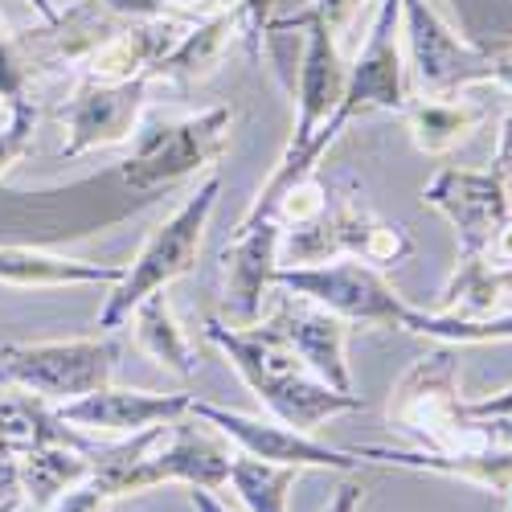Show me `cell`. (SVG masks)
Returning <instances> with one entry per match:
<instances>
[{"instance_id": "1", "label": "cell", "mask_w": 512, "mask_h": 512, "mask_svg": "<svg viewBox=\"0 0 512 512\" xmlns=\"http://www.w3.org/2000/svg\"><path fill=\"white\" fill-rule=\"evenodd\" d=\"M205 336L230 357L238 377L250 386V394L271 410V418L295 426V431L316 435L328 418L353 414L365 406L357 394H340L328 381H320L304 365V357L291 349V340L279 332L275 320H263V324L209 320Z\"/></svg>"}, {"instance_id": "9", "label": "cell", "mask_w": 512, "mask_h": 512, "mask_svg": "<svg viewBox=\"0 0 512 512\" xmlns=\"http://www.w3.org/2000/svg\"><path fill=\"white\" fill-rule=\"evenodd\" d=\"M189 414L209 422L218 435H226L242 455L283 463V467H295V472H357L361 467V459L353 451L328 447L316 435L295 431V426H287L279 418H254V414L226 410V406H213V402H197V398H193Z\"/></svg>"}, {"instance_id": "12", "label": "cell", "mask_w": 512, "mask_h": 512, "mask_svg": "<svg viewBox=\"0 0 512 512\" xmlns=\"http://www.w3.org/2000/svg\"><path fill=\"white\" fill-rule=\"evenodd\" d=\"M193 406L189 394H152V390H119L103 386L95 394H82L74 402H58V418L70 422L74 431L95 439H127L148 426H164L185 418Z\"/></svg>"}, {"instance_id": "21", "label": "cell", "mask_w": 512, "mask_h": 512, "mask_svg": "<svg viewBox=\"0 0 512 512\" xmlns=\"http://www.w3.org/2000/svg\"><path fill=\"white\" fill-rule=\"evenodd\" d=\"M402 119H406V132H410L418 152L447 156L451 148H459L488 119V111L480 103H472V99H463V91H455V95L410 99L402 107Z\"/></svg>"}, {"instance_id": "31", "label": "cell", "mask_w": 512, "mask_h": 512, "mask_svg": "<svg viewBox=\"0 0 512 512\" xmlns=\"http://www.w3.org/2000/svg\"><path fill=\"white\" fill-rule=\"evenodd\" d=\"M99 5L123 21H148V17H173V0H99Z\"/></svg>"}, {"instance_id": "20", "label": "cell", "mask_w": 512, "mask_h": 512, "mask_svg": "<svg viewBox=\"0 0 512 512\" xmlns=\"http://www.w3.org/2000/svg\"><path fill=\"white\" fill-rule=\"evenodd\" d=\"M242 25V9H218L201 21H189V29L181 33V41L160 58V66L152 70V82H177V87H193L205 74H213V66L222 62V54L230 50L234 29Z\"/></svg>"}, {"instance_id": "3", "label": "cell", "mask_w": 512, "mask_h": 512, "mask_svg": "<svg viewBox=\"0 0 512 512\" xmlns=\"http://www.w3.org/2000/svg\"><path fill=\"white\" fill-rule=\"evenodd\" d=\"M222 193V177L209 173L201 181V189H193L185 197V205L164 218L148 242L140 246V254L123 267V279L111 287L107 304L99 308V332H115L132 320V312L148 300V295L164 291L168 283H177L181 275H189L201 259V242H205V226H209V213L218 205Z\"/></svg>"}, {"instance_id": "22", "label": "cell", "mask_w": 512, "mask_h": 512, "mask_svg": "<svg viewBox=\"0 0 512 512\" xmlns=\"http://www.w3.org/2000/svg\"><path fill=\"white\" fill-rule=\"evenodd\" d=\"M103 447V443H99ZM99 447H70V443H50V447H33L21 455V496L37 512H46L66 488L82 484L95 467Z\"/></svg>"}, {"instance_id": "6", "label": "cell", "mask_w": 512, "mask_h": 512, "mask_svg": "<svg viewBox=\"0 0 512 512\" xmlns=\"http://www.w3.org/2000/svg\"><path fill=\"white\" fill-rule=\"evenodd\" d=\"M119 365V340L111 332L41 345H0V381L37 394L41 402H74L111 386Z\"/></svg>"}, {"instance_id": "27", "label": "cell", "mask_w": 512, "mask_h": 512, "mask_svg": "<svg viewBox=\"0 0 512 512\" xmlns=\"http://www.w3.org/2000/svg\"><path fill=\"white\" fill-rule=\"evenodd\" d=\"M328 201H332V189H328L316 173H304L300 181H291V185L275 197L271 218H275L283 230H291V226H308V222H316L320 213L328 209Z\"/></svg>"}, {"instance_id": "2", "label": "cell", "mask_w": 512, "mask_h": 512, "mask_svg": "<svg viewBox=\"0 0 512 512\" xmlns=\"http://www.w3.org/2000/svg\"><path fill=\"white\" fill-rule=\"evenodd\" d=\"M140 205H148V197H140L123 181L119 164L107 168L103 177H87L58 189H37V193L0 189V246L70 242L111 222H123Z\"/></svg>"}, {"instance_id": "15", "label": "cell", "mask_w": 512, "mask_h": 512, "mask_svg": "<svg viewBox=\"0 0 512 512\" xmlns=\"http://www.w3.org/2000/svg\"><path fill=\"white\" fill-rule=\"evenodd\" d=\"M279 242H283V226L275 218L234 226V238L222 250L226 308L234 324H259L263 300L271 295L279 275Z\"/></svg>"}, {"instance_id": "14", "label": "cell", "mask_w": 512, "mask_h": 512, "mask_svg": "<svg viewBox=\"0 0 512 512\" xmlns=\"http://www.w3.org/2000/svg\"><path fill=\"white\" fill-rule=\"evenodd\" d=\"M230 467H234V451L218 435H213L209 422H201L193 414L168 422L164 435L152 447V455H148L152 488H160V484H189V488L222 492L230 484Z\"/></svg>"}, {"instance_id": "38", "label": "cell", "mask_w": 512, "mask_h": 512, "mask_svg": "<svg viewBox=\"0 0 512 512\" xmlns=\"http://www.w3.org/2000/svg\"><path fill=\"white\" fill-rule=\"evenodd\" d=\"M189 500H193V512H230V508L218 500V492H209V488H193Z\"/></svg>"}, {"instance_id": "8", "label": "cell", "mask_w": 512, "mask_h": 512, "mask_svg": "<svg viewBox=\"0 0 512 512\" xmlns=\"http://www.w3.org/2000/svg\"><path fill=\"white\" fill-rule=\"evenodd\" d=\"M275 287L304 295V300L328 308L332 316L365 324V328H402L406 320V300L386 283L377 267L349 259V263H312V267H279Z\"/></svg>"}, {"instance_id": "4", "label": "cell", "mask_w": 512, "mask_h": 512, "mask_svg": "<svg viewBox=\"0 0 512 512\" xmlns=\"http://www.w3.org/2000/svg\"><path fill=\"white\" fill-rule=\"evenodd\" d=\"M230 107H209L185 119H152L140 123L132 136V152L119 160L123 181L140 197H156L168 185H181L185 177H197L213 168L230 148Z\"/></svg>"}, {"instance_id": "34", "label": "cell", "mask_w": 512, "mask_h": 512, "mask_svg": "<svg viewBox=\"0 0 512 512\" xmlns=\"http://www.w3.org/2000/svg\"><path fill=\"white\" fill-rule=\"evenodd\" d=\"M467 414H480V418H512V386H508V390H496L492 398L467 402Z\"/></svg>"}, {"instance_id": "7", "label": "cell", "mask_w": 512, "mask_h": 512, "mask_svg": "<svg viewBox=\"0 0 512 512\" xmlns=\"http://www.w3.org/2000/svg\"><path fill=\"white\" fill-rule=\"evenodd\" d=\"M463 402L467 398L459 390V353L455 345H435L398 377V386L386 402V418L418 447L447 451L455 447L459 435Z\"/></svg>"}, {"instance_id": "11", "label": "cell", "mask_w": 512, "mask_h": 512, "mask_svg": "<svg viewBox=\"0 0 512 512\" xmlns=\"http://www.w3.org/2000/svg\"><path fill=\"white\" fill-rule=\"evenodd\" d=\"M422 201L439 209L459 234V254H480L492 246L496 230L512 213L508 177L500 173H472V168H439L426 181Z\"/></svg>"}, {"instance_id": "29", "label": "cell", "mask_w": 512, "mask_h": 512, "mask_svg": "<svg viewBox=\"0 0 512 512\" xmlns=\"http://www.w3.org/2000/svg\"><path fill=\"white\" fill-rule=\"evenodd\" d=\"M5 123H0V177L9 173V168L25 156L29 140H33V127H37V107L33 99H17L5 107Z\"/></svg>"}, {"instance_id": "28", "label": "cell", "mask_w": 512, "mask_h": 512, "mask_svg": "<svg viewBox=\"0 0 512 512\" xmlns=\"http://www.w3.org/2000/svg\"><path fill=\"white\" fill-rule=\"evenodd\" d=\"M33 62L25 58L21 41L5 29V17H0V99L17 103V99H29V82H33Z\"/></svg>"}, {"instance_id": "23", "label": "cell", "mask_w": 512, "mask_h": 512, "mask_svg": "<svg viewBox=\"0 0 512 512\" xmlns=\"http://www.w3.org/2000/svg\"><path fill=\"white\" fill-rule=\"evenodd\" d=\"M127 324L136 328V345H140L156 365H164L168 373H177V377H193V373H197V353H193V345H189L185 328L177 324L173 308H168L164 291L148 295V300L132 312V320H127Z\"/></svg>"}, {"instance_id": "37", "label": "cell", "mask_w": 512, "mask_h": 512, "mask_svg": "<svg viewBox=\"0 0 512 512\" xmlns=\"http://www.w3.org/2000/svg\"><path fill=\"white\" fill-rule=\"evenodd\" d=\"M488 254H492V259H500V263H512V213L504 218V226L496 230V238H492Z\"/></svg>"}, {"instance_id": "36", "label": "cell", "mask_w": 512, "mask_h": 512, "mask_svg": "<svg viewBox=\"0 0 512 512\" xmlns=\"http://www.w3.org/2000/svg\"><path fill=\"white\" fill-rule=\"evenodd\" d=\"M361 496H365L361 484H340L324 512H361Z\"/></svg>"}, {"instance_id": "32", "label": "cell", "mask_w": 512, "mask_h": 512, "mask_svg": "<svg viewBox=\"0 0 512 512\" xmlns=\"http://www.w3.org/2000/svg\"><path fill=\"white\" fill-rule=\"evenodd\" d=\"M21 455L25 451L0 443V504L5 500H25L21 496Z\"/></svg>"}, {"instance_id": "5", "label": "cell", "mask_w": 512, "mask_h": 512, "mask_svg": "<svg viewBox=\"0 0 512 512\" xmlns=\"http://www.w3.org/2000/svg\"><path fill=\"white\" fill-rule=\"evenodd\" d=\"M279 254L291 267L332 263L340 254L361 259L369 267H398L414 254V238L402 226L381 218L357 189H345V193H332L328 209L316 222L283 230Z\"/></svg>"}, {"instance_id": "33", "label": "cell", "mask_w": 512, "mask_h": 512, "mask_svg": "<svg viewBox=\"0 0 512 512\" xmlns=\"http://www.w3.org/2000/svg\"><path fill=\"white\" fill-rule=\"evenodd\" d=\"M492 173L512 177V107L500 119V136H496V152H492Z\"/></svg>"}, {"instance_id": "18", "label": "cell", "mask_w": 512, "mask_h": 512, "mask_svg": "<svg viewBox=\"0 0 512 512\" xmlns=\"http://www.w3.org/2000/svg\"><path fill=\"white\" fill-rule=\"evenodd\" d=\"M512 308V263L492 259L488 250L459 254L451 279L443 283L431 312L459 316V320H484Z\"/></svg>"}, {"instance_id": "30", "label": "cell", "mask_w": 512, "mask_h": 512, "mask_svg": "<svg viewBox=\"0 0 512 512\" xmlns=\"http://www.w3.org/2000/svg\"><path fill=\"white\" fill-rule=\"evenodd\" d=\"M115 504V496L95 480V476H87L82 484H74V488H66L46 512H107Z\"/></svg>"}, {"instance_id": "17", "label": "cell", "mask_w": 512, "mask_h": 512, "mask_svg": "<svg viewBox=\"0 0 512 512\" xmlns=\"http://www.w3.org/2000/svg\"><path fill=\"white\" fill-rule=\"evenodd\" d=\"M189 21L177 17H148V21H119L111 37L82 58L74 70L95 82H132V78H152L160 58L181 41Z\"/></svg>"}, {"instance_id": "13", "label": "cell", "mask_w": 512, "mask_h": 512, "mask_svg": "<svg viewBox=\"0 0 512 512\" xmlns=\"http://www.w3.org/2000/svg\"><path fill=\"white\" fill-rule=\"evenodd\" d=\"M271 320L279 324V332L291 340V349L304 357V365L328 381L332 390L353 394V369H349V320L332 316L328 308L304 300V295H291L279 287V300Z\"/></svg>"}, {"instance_id": "16", "label": "cell", "mask_w": 512, "mask_h": 512, "mask_svg": "<svg viewBox=\"0 0 512 512\" xmlns=\"http://www.w3.org/2000/svg\"><path fill=\"white\" fill-rule=\"evenodd\" d=\"M361 463H381V467H402V472H431L447 480H463L488 488L496 496L512 492V447H353Z\"/></svg>"}, {"instance_id": "24", "label": "cell", "mask_w": 512, "mask_h": 512, "mask_svg": "<svg viewBox=\"0 0 512 512\" xmlns=\"http://www.w3.org/2000/svg\"><path fill=\"white\" fill-rule=\"evenodd\" d=\"M402 332H418L431 336L439 345H500V340H512V308L500 316H484V320H459V316H439L431 308H406Z\"/></svg>"}, {"instance_id": "39", "label": "cell", "mask_w": 512, "mask_h": 512, "mask_svg": "<svg viewBox=\"0 0 512 512\" xmlns=\"http://www.w3.org/2000/svg\"><path fill=\"white\" fill-rule=\"evenodd\" d=\"M25 508V500H5V504H0V512H21Z\"/></svg>"}, {"instance_id": "26", "label": "cell", "mask_w": 512, "mask_h": 512, "mask_svg": "<svg viewBox=\"0 0 512 512\" xmlns=\"http://www.w3.org/2000/svg\"><path fill=\"white\" fill-rule=\"evenodd\" d=\"M455 33L480 54L512 50V0H447Z\"/></svg>"}, {"instance_id": "10", "label": "cell", "mask_w": 512, "mask_h": 512, "mask_svg": "<svg viewBox=\"0 0 512 512\" xmlns=\"http://www.w3.org/2000/svg\"><path fill=\"white\" fill-rule=\"evenodd\" d=\"M152 78H132V82H95L78 78L74 95L62 107V156H82L95 148H115L136 136L144 99H148Z\"/></svg>"}, {"instance_id": "25", "label": "cell", "mask_w": 512, "mask_h": 512, "mask_svg": "<svg viewBox=\"0 0 512 512\" xmlns=\"http://www.w3.org/2000/svg\"><path fill=\"white\" fill-rule=\"evenodd\" d=\"M295 480H300L295 467L267 463V459H254V455H242V451L234 455V467H230V484H234V492L242 496V504L250 512H287Z\"/></svg>"}, {"instance_id": "40", "label": "cell", "mask_w": 512, "mask_h": 512, "mask_svg": "<svg viewBox=\"0 0 512 512\" xmlns=\"http://www.w3.org/2000/svg\"><path fill=\"white\" fill-rule=\"evenodd\" d=\"M508 512H512V492H508Z\"/></svg>"}, {"instance_id": "35", "label": "cell", "mask_w": 512, "mask_h": 512, "mask_svg": "<svg viewBox=\"0 0 512 512\" xmlns=\"http://www.w3.org/2000/svg\"><path fill=\"white\" fill-rule=\"evenodd\" d=\"M488 82H492V87H504L512 95V50L488 54Z\"/></svg>"}, {"instance_id": "19", "label": "cell", "mask_w": 512, "mask_h": 512, "mask_svg": "<svg viewBox=\"0 0 512 512\" xmlns=\"http://www.w3.org/2000/svg\"><path fill=\"white\" fill-rule=\"evenodd\" d=\"M123 279L119 263L66 259L46 246H0V283L5 287H115Z\"/></svg>"}]
</instances>
